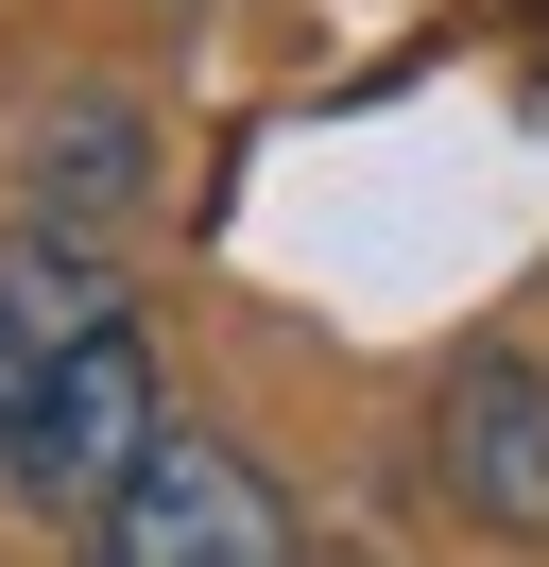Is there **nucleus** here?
I'll use <instances>...</instances> for the list:
<instances>
[{
	"label": "nucleus",
	"mask_w": 549,
	"mask_h": 567,
	"mask_svg": "<svg viewBox=\"0 0 549 567\" xmlns=\"http://www.w3.org/2000/svg\"><path fill=\"white\" fill-rule=\"evenodd\" d=\"M155 430H172V395H155V344L137 327H103V344H69L52 379H34V413H18V447H0V482L34 498V516H103V498L155 464Z\"/></svg>",
	"instance_id": "f257e3e1"
},
{
	"label": "nucleus",
	"mask_w": 549,
	"mask_h": 567,
	"mask_svg": "<svg viewBox=\"0 0 549 567\" xmlns=\"http://www.w3.org/2000/svg\"><path fill=\"white\" fill-rule=\"evenodd\" d=\"M103 567H292V516L224 430H155V464L103 498Z\"/></svg>",
	"instance_id": "f03ea898"
},
{
	"label": "nucleus",
	"mask_w": 549,
	"mask_h": 567,
	"mask_svg": "<svg viewBox=\"0 0 549 567\" xmlns=\"http://www.w3.org/2000/svg\"><path fill=\"white\" fill-rule=\"evenodd\" d=\"M429 482L480 533H549V361L532 344H464L429 395Z\"/></svg>",
	"instance_id": "7ed1b4c3"
},
{
	"label": "nucleus",
	"mask_w": 549,
	"mask_h": 567,
	"mask_svg": "<svg viewBox=\"0 0 549 567\" xmlns=\"http://www.w3.org/2000/svg\"><path fill=\"white\" fill-rule=\"evenodd\" d=\"M0 310H18V344H34V361H69V344H103V327H137V310H121V276H103L86 241H0Z\"/></svg>",
	"instance_id": "20e7f679"
},
{
	"label": "nucleus",
	"mask_w": 549,
	"mask_h": 567,
	"mask_svg": "<svg viewBox=\"0 0 549 567\" xmlns=\"http://www.w3.org/2000/svg\"><path fill=\"white\" fill-rule=\"evenodd\" d=\"M34 207H69V224H103V207H137V104H69V121H34Z\"/></svg>",
	"instance_id": "39448f33"
},
{
	"label": "nucleus",
	"mask_w": 549,
	"mask_h": 567,
	"mask_svg": "<svg viewBox=\"0 0 549 567\" xmlns=\"http://www.w3.org/2000/svg\"><path fill=\"white\" fill-rule=\"evenodd\" d=\"M34 379H52V361L18 344V310H0V447H18V413H34Z\"/></svg>",
	"instance_id": "423d86ee"
},
{
	"label": "nucleus",
	"mask_w": 549,
	"mask_h": 567,
	"mask_svg": "<svg viewBox=\"0 0 549 567\" xmlns=\"http://www.w3.org/2000/svg\"><path fill=\"white\" fill-rule=\"evenodd\" d=\"M292 567H377V550H361V533H292Z\"/></svg>",
	"instance_id": "0eeeda50"
}]
</instances>
